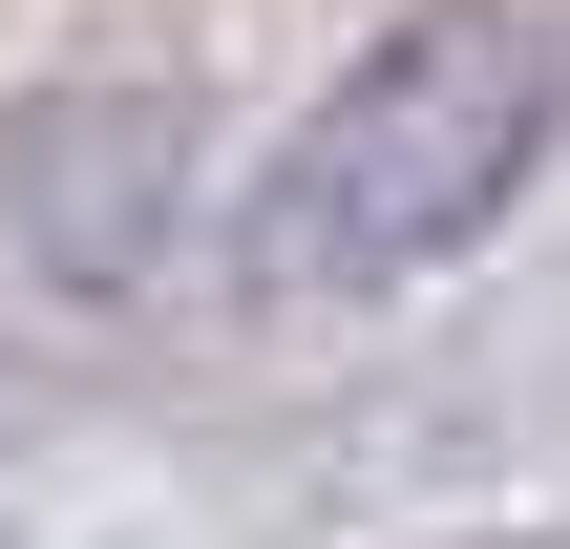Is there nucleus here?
<instances>
[{
	"label": "nucleus",
	"instance_id": "1",
	"mask_svg": "<svg viewBox=\"0 0 570 549\" xmlns=\"http://www.w3.org/2000/svg\"><path fill=\"white\" fill-rule=\"evenodd\" d=\"M550 127H570V42L529 0H402V21L296 106V148L254 169L233 275L296 296V317L402 296V275H444V254H487V233L529 212Z\"/></svg>",
	"mask_w": 570,
	"mask_h": 549
},
{
	"label": "nucleus",
	"instance_id": "2",
	"mask_svg": "<svg viewBox=\"0 0 570 549\" xmlns=\"http://www.w3.org/2000/svg\"><path fill=\"white\" fill-rule=\"evenodd\" d=\"M148 212H169V127H148V106H63V127H21V233H42L63 275H127Z\"/></svg>",
	"mask_w": 570,
	"mask_h": 549
}]
</instances>
